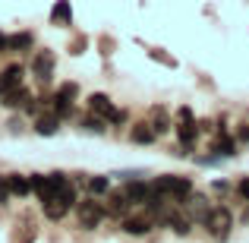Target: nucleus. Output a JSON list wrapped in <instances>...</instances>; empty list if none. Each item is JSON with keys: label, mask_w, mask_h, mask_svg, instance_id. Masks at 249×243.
<instances>
[{"label": "nucleus", "mask_w": 249, "mask_h": 243, "mask_svg": "<svg viewBox=\"0 0 249 243\" xmlns=\"http://www.w3.org/2000/svg\"><path fill=\"white\" fill-rule=\"evenodd\" d=\"M237 142H249V117L237 123Z\"/></svg>", "instance_id": "obj_23"}, {"label": "nucleus", "mask_w": 249, "mask_h": 243, "mask_svg": "<svg viewBox=\"0 0 249 243\" xmlns=\"http://www.w3.org/2000/svg\"><path fill=\"white\" fill-rule=\"evenodd\" d=\"M129 206H133V202L126 199V193L117 189V193H107V206H104V212H107L110 218H126Z\"/></svg>", "instance_id": "obj_10"}, {"label": "nucleus", "mask_w": 249, "mask_h": 243, "mask_svg": "<svg viewBox=\"0 0 249 243\" xmlns=\"http://www.w3.org/2000/svg\"><path fill=\"white\" fill-rule=\"evenodd\" d=\"M67 212H70V206L60 199V196H54V199L44 202V215H48L51 221H63V218H67Z\"/></svg>", "instance_id": "obj_17"}, {"label": "nucleus", "mask_w": 249, "mask_h": 243, "mask_svg": "<svg viewBox=\"0 0 249 243\" xmlns=\"http://www.w3.org/2000/svg\"><path fill=\"white\" fill-rule=\"evenodd\" d=\"M57 130H60V117L57 114H44V117L35 120V133L38 136H54Z\"/></svg>", "instance_id": "obj_18"}, {"label": "nucleus", "mask_w": 249, "mask_h": 243, "mask_svg": "<svg viewBox=\"0 0 249 243\" xmlns=\"http://www.w3.org/2000/svg\"><path fill=\"white\" fill-rule=\"evenodd\" d=\"M237 155V139H231V136H218V139L212 142V158L221 161V158H233Z\"/></svg>", "instance_id": "obj_14"}, {"label": "nucleus", "mask_w": 249, "mask_h": 243, "mask_svg": "<svg viewBox=\"0 0 249 243\" xmlns=\"http://www.w3.org/2000/svg\"><path fill=\"white\" fill-rule=\"evenodd\" d=\"M10 183H6V177L3 174H0V206H6V202H10Z\"/></svg>", "instance_id": "obj_25"}, {"label": "nucleus", "mask_w": 249, "mask_h": 243, "mask_svg": "<svg viewBox=\"0 0 249 243\" xmlns=\"http://www.w3.org/2000/svg\"><path fill=\"white\" fill-rule=\"evenodd\" d=\"M10 51H32L35 48V35L32 32H16V35H10Z\"/></svg>", "instance_id": "obj_19"}, {"label": "nucleus", "mask_w": 249, "mask_h": 243, "mask_svg": "<svg viewBox=\"0 0 249 243\" xmlns=\"http://www.w3.org/2000/svg\"><path fill=\"white\" fill-rule=\"evenodd\" d=\"M79 127L85 130V133H95V136L107 133V120H104V117H98V114H89V117H82V123H79Z\"/></svg>", "instance_id": "obj_20"}, {"label": "nucleus", "mask_w": 249, "mask_h": 243, "mask_svg": "<svg viewBox=\"0 0 249 243\" xmlns=\"http://www.w3.org/2000/svg\"><path fill=\"white\" fill-rule=\"evenodd\" d=\"M152 227H155L152 215H126V218H120V231L129 234V237H145V234H152Z\"/></svg>", "instance_id": "obj_6"}, {"label": "nucleus", "mask_w": 249, "mask_h": 243, "mask_svg": "<svg viewBox=\"0 0 249 243\" xmlns=\"http://www.w3.org/2000/svg\"><path fill=\"white\" fill-rule=\"evenodd\" d=\"M152 187L167 206L170 202H174V206H183V202L189 199V193L196 189V183H193V177H183V174H161V177L152 180Z\"/></svg>", "instance_id": "obj_1"}, {"label": "nucleus", "mask_w": 249, "mask_h": 243, "mask_svg": "<svg viewBox=\"0 0 249 243\" xmlns=\"http://www.w3.org/2000/svg\"><path fill=\"white\" fill-rule=\"evenodd\" d=\"M183 206H186V218L193 221V224H202V221L208 218V212H212V206H208V199H205L202 193H196V189L189 193V199L183 202Z\"/></svg>", "instance_id": "obj_8"}, {"label": "nucleus", "mask_w": 249, "mask_h": 243, "mask_svg": "<svg viewBox=\"0 0 249 243\" xmlns=\"http://www.w3.org/2000/svg\"><path fill=\"white\" fill-rule=\"evenodd\" d=\"M76 95H79V85H76V82H63L60 89L54 92V98H51V108H54V114L60 117V120L73 114V101H76Z\"/></svg>", "instance_id": "obj_5"}, {"label": "nucleus", "mask_w": 249, "mask_h": 243, "mask_svg": "<svg viewBox=\"0 0 249 243\" xmlns=\"http://www.w3.org/2000/svg\"><path fill=\"white\" fill-rule=\"evenodd\" d=\"M148 57H152V60H158V63H164V67H177V60H174V57L161 54V51H148Z\"/></svg>", "instance_id": "obj_24"}, {"label": "nucleus", "mask_w": 249, "mask_h": 243, "mask_svg": "<svg viewBox=\"0 0 249 243\" xmlns=\"http://www.w3.org/2000/svg\"><path fill=\"white\" fill-rule=\"evenodd\" d=\"M54 67H57V57L51 54V51H38V54L32 57V73L41 82H48L51 76H54Z\"/></svg>", "instance_id": "obj_9"}, {"label": "nucleus", "mask_w": 249, "mask_h": 243, "mask_svg": "<svg viewBox=\"0 0 249 243\" xmlns=\"http://www.w3.org/2000/svg\"><path fill=\"white\" fill-rule=\"evenodd\" d=\"M0 98H3V104H6V108H25V104L32 101L29 89H22V85H16V89H10L6 95H0Z\"/></svg>", "instance_id": "obj_16"}, {"label": "nucleus", "mask_w": 249, "mask_h": 243, "mask_svg": "<svg viewBox=\"0 0 249 243\" xmlns=\"http://www.w3.org/2000/svg\"><path fill=\"white\" fill-rule=\"evenodd\" d=\"M22 73H25L22 63H10L6 70H0V95H6L16 85H22Z\"/></svg>", "instance_id": "obj_11"}, {"label": "nucleus", "mask_w": 249, "mask_h": 243, "mask_svg": "<svg viewBox=\"0 0 249 243\" xmlns=\"http://www.w3.org/2000/svg\"><path fill=\"white\" fill-rule=\"evenodd\" d=\"M155 139H158V133L152 130V123H148V120L133 123V130H129V142H133V146H152Z\"/></svg>", "instance_id": "obj_12"}, {"label": "nucleus", "mask_w": 249, "mask_h": 243, "mask_svg": "<svg viewBox=\"0 0 249 243\" xmlns=\"http://www.w3.org/2000/svg\"><path fill=\"white\" fill-rule=\"evenodd\" d=\"M89 111H91V114H98V117H104L107 123H117V127H120V123H126V111L117 108V104L110 101L104 92H95V95H89Z\"/></svg>", "instance_id": "obj_3"}, {"label": "nucleus", "mask_w": 249, "mask_h": 243, "mask_svg": "<svg viewBox=\"0 0 249 243\" xmlns=\"http://www.w3.org/2000/svg\"><path fill=\"white\" fill-rule=\"evenodd\" d=\"M202 227L208 231L212 240L224 243L227 237H231V231H233V212L227 206H212V212H208V218L202 221Z\"/></svg>", "instance_id": "obj_2"}, {"label": "nucleus", "mask_w": 249, "mask_h": 243, "mask_svg": "<svg viewBox=\"0 0 249 243\" xmlns=\"http://www.w3.org/2000/svg\"><path fill=\"white\" fill-rule=\"evenodd\" d=\"M6 41H10V35H3V32H0V54H3V51H10V44H6Z\"/></svg>", "instance_id": "obj_29"}, {"label": "nucleus", "mask_w": 249, "mask_h": 243, "mask_svg": "<svg viewBox=\"0 0 249 243\" xmlns=\"http://www.w3.org/2000/svg\"><path fill=\"white\" fill-rule=\"evenodd\" d=\"M104 215H107V212H104V206L95 199V196H91V199L76 202V218H79V227H82V231H95V227L104 221Z\"/></svg>", "instance_id": "obj_4"}, {"label": "nucleus", "mask_w": 249, "mask_h": 243, "mask_svg": "<svg viewBox=\"0 0 249 243\" xmlns=\"http://www.w3.org/2000/svg\"><path fill=\"white\" fill-rule=\"evenodd\" d=\"M177 120H196L193 108H189V104H183V108H177Z\"/></svg>", "instance_id": "obj_26"}, {"label": "nucleus", "mask_w": 249, "mask_h": 243, "mask_svg": "<svg viewBox=\"0 0 249 243\" xmlns=\"http://www.w3.org/2000/svg\"><path fill=\"white\" fill-rule=\"evenodd\" d=\"M237 193L243 196V199L249 202V177H240V183H237Z\"/></svg>", "instance_id": "obj_27"}, {"label": "nucleus", "mask_w": 249, "mask_h": 243, "mask_svg": "<svg viewBox=\"0 0 249 243\" xmlns=\"http://www.w3.org/2000/svg\"><path fill=\"white\" fill-rule=\"evenodd\" d=\"M174 133H177V142H180V155H186L196 146V139H199V123L196 120H177Z\"/></svg>", "instance_id": "obj_7"}, {"label": "nucleus", "mask_w": 249, "mask_h": 243, "mask_svg": "<svg viewBox=\"0 0 249 243\" xmlns=\"http://www.w3.org/2000/svg\"><path fill=\"white\" fill-rule=\"evenodd\" d=\"M6 183H10V193L13 196H29L32 193L29 177H22V174H10V177H6Z\"/></svg>", "instance_id": "obj_21"}, {"label": "nucleus", "mask_w": 249, "mask_h": 243, "mask_svg": "<svg viewBox=\"0 0 249 243\" xmlns=\"http://www.w3.org/2000/svg\"><path fill=\"white\" fill-rule=\"evenodd\" d=\"M148 123H152V130L158 136H167L170 133V111L164 104H155V108L148 111Z\"/></svg>", "instance_id": "obj_13"}, {"label": "nucleus", "mask_w": 249, "mask_h": 243, "mask_svg": "<svg viewBox=\"0 0 249 243\" xmlns=\"http://www.w3.org/2000/svg\"><path fill=\"white\" fill-rule=\"evenodd\" d=\"M89 193L91 196H107L110 193V180L107 177H89Z\"/></svg>", "instance_id": "obj_22"}, {"label": "nucleus", "mask_w": 249, "mask_h": 243, "mask_svg": "<svg viewBox=\"0 0 249 243\" xmlns=\"http://www.w3.org/2000/svg\"><path fill=\"white\" fill-rule=\"evenodd\" d=\"M212 189H214V193H221V196H224L227 189H231V183H227L224 177H221V180H212Z\"/></svg>", "instance_id": "obj_28"}, {"label": "nucleus", "mask_w": 249, "mask_h": 243, "mask_svg": "<svg viewBox=\"0 0 249 243\" xmlns=\"http://www.w3.org/2000/svg\"><path fill=\"white\" fill-rule=\"evenodd\" d=\"M51 22L54 25H73V6L70 0H57L54 10H51Z\"/></svg>", "instance_id": "obj_15"}]
</instances>
